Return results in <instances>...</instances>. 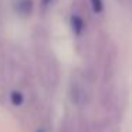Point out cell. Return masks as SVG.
<instances>
[{"label":"cell","instance_id":"cell-2","mask_svg":"<svg viewBox=\"0 0 132 132\" xmlns=\"http://www.w3.org/2000/svg\"><path fill=\"white\" fill-rule=\"evenodd\" d=\"M33 9V2L31 0H17L16 2V12L21 16L30 14Z\"/></svg>","mask_w":132,"mask_h":132},{"label":"cell","instance_id":"cell-1","mask_svg":"<svg viewBox=\"0 0 132 132\" xmlns=\"http://www.w3.org/2000/svg\"><path fill=\"white\" fill-rule=\"evenodd\" d=\"M70 98H71L72 104L77 106H84L88 102V95L84 88V85H81L80 82H72L70 87Z\"/></svg>","mask_w":132,"mask_h":132},{"label":"cell","instance_id":"cell-5","mask_svg":"<svg viewBox=\"0 0 132 132\" xmlns=\"http://www.w3.org/2000/svg\"><path fill=\"white\" fill-rule=\"evenodd\" d=\"M91 2V6H92V10H94V13H101L104 9V3L102 0H89Z\"/></svg>","mask_w":132,"mask_h":132},{"label":"cell","instance_id":"cell-7","mask_svg":"<svg viewBox=\"0 0 132 132\" xmlns=\"http://www.w3.org/2000/svg\"><path fill=\"white\" fill-rule=\"evenodd\" d=\"M50 2H51V0H43V4H44V6H47V4L50 3Z\"/></svg>","mask_w":132,"mask_h":132},{"label":"cell","instance_id":"cell-6","mask_svg":"<svg viewBox=\"0 0 132 132\" xmlns=\"http://www.w3.org/2000/svg\"><path fill=\"white\" fill-rule=\"evenodd\" d=\"M88 132H115V129H111V126L108 125H98L95 128L89 129Z\"/></svg>","mask_w":132,"mask_h":132},{"label":"cell","instance_id":"cell-3","mask_svg":"<svg viewBox=\"0 0 132 132\" xmlns=\"http://www.w3.org/2000/svg\"><path fill=\"white\" fill-rule=\"evenodd\" d=\"M71 26H72V30H74L75 34H80V33L84 30V21H82V19L78 17V16H72Z\"/></svg>","mask_w":132,"mask_h":132},{"label":"cell","instance_id":"cell-4","mask_svg":"<svg viewBox=\"0 0 132 132\" xmlns=\"http://www.w3.org/2000/svg\"><path fill=\"white\" fill-rule=\"evenodd\" d=\"M10 101H12L14 105H20L21 102H23V94L19 91H13L12 94H10Z\"/></svg>","mask_w":132,"mask_h":132}]
</instances>
